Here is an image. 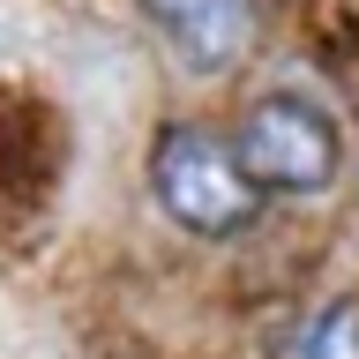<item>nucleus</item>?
<instances>
[{
    "label": "nucleus",
    "mask_w": 359,
    "mask_h": 359,
    "mask_svg": "<svg viewBox=\"0 0 359 359\" xmlns=\"http://www.w3.org/2000/svg\"><path fill=\"white\" fill-rule=\"evenodd\" d=\"M240 172L255 180V195H330L344 172V135H337L330 105L307 90H262L240 112Z\"/></svg>",
    "instance_id": "f257e3e1"
},
{
    "label": "nucleus",
    "mask_w": 359,
    "mask_h": 359,
    "mask_svg": "<svg viewBox=\"0 0 359 359\" xmlns=\"http://www.w3.org/2000/svg\"><path fill=\"white\" fill-rule=\"evenodd\" d=\"M150 195L157 210L180 224V232H195V240H232L255 224V180L240 172V157L232 142L202 128H165L150 150Z\"/></svg>",
    "instance_id": "f03ea898"
},
{
    "label": "nucleus",
    "mask_w": 359,
    "mask_h": 359,
    "mask_svg": "<svg viewBox=\"0 0 359 359\" xmlns=\"http://www.w3.org/2000/svg\"><path fill=\"white\" fill-rule=\"evenodd\" d=\"M142 15L195 83H217L255 45V0H142Z\"/></svg>",
    "instance_id": "7ed1b4c3"
},
{
    "label": "nucleus",
    "mask_w": 359,
    "mask_h": 359,
    "mask_svg": "<svg viewBox=\"0 0 359 359\" xmlns=\"http://www.w3.org/2000/svg\"><path fill=\"white\" fill-rule=\"evenodd\" d=\"M292 359H359V314L352 307H322L292 330Z\"/></svg>",
    "instance_id": "20e7f679"
}]
</instances>
